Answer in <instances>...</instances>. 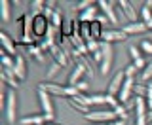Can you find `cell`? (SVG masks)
<instances>
[{"instance_id":"cell-8","label":"cell","mask_w":152,"mask_h":125,"mask_svg":"<svg viewBox=\"0 0 152 125\" xmlns=\"http://www.w3.org/2000/svg\"><path fill=\"white\" fill-rule=\"evenodd\" d=\"M50 21L46 19L44 13H40V15H32V36L34 38H44L48 34V31H50Z\"/></svg>"},{"instance_id":"cell-22","label":"cell","mask_w":152,"mask_h":125,"mask_svg":"<svg viewBox=\"0 0 152 125\" xmlns=\"http://www.w3.org/2000/svg\"><path fill=\"white\" fill-rule=\"evenodd\" d=\"M27 53L31 55V57H34V59L38 61V62H44L46 61V57H44V51H42V47L40 46H28L27 47Z\"/></svg>"},{"instance_id":"cell-7","label":"cell","mask_w":152,"mask_h":125,"mask_svg":"<svg viewBox=\"0 0 152 125\" xmlns=\"http://www.w3.org/2000/svg\"><path fill=\"white\" fill-rule=\"evenodd\" d=\"M133 110H135V125H148L146 116H148V106H146V99L145 97H135L133 99Z\"/></svg>"},{"instance_id":"cell-24","label":"cell","mask_w":152,"mask_h":125,"mask_svg":"<svg viewBox=\"0 0 152 125\" xmlns=\"http://www.w3.org/2000/svg\"><path fill=\"white\" fill-rule=\"evenodd\" d=\"M0 17L4 23L10 21V2L8 0H0Z\"/></svg>"},{"instance_id":"cell-35","label":"cell","mask_w":152,"mask_h":125,"mask_svg":"<svg viewBox=\"0 0 152 125\" xmlns=\"http://www.w3.org/2000/svg\"><path fill=\"white\" fill-rule=\"evenodd\" d=\"M93 4H97V2H91V0H82V2H78V4H76V9H80V12H84V9L91 8Z\"/></svg>"},{"instance_id":"cell-10","label":"cell","mask_w":152,"mask_h":125,"mask_svg":"<svg viewBox=\"0 0 152 125\" xmlns=\"http://www.w3.org/2000/svg\"><path fill=\"white\" fill-rule=\"evenodd\" d=\"M116 8L129 23H137V9H135V6H133L131 2H127V0H120V2H116Z\"/></svg>"},{"instance_id":"cell-11","label":"cell","mask_w":152,"mask_h":125,"mask_svg":"<svg viewBox=\"0 0 152 125\" xmlns=\"http://www.w3.org/2000/svg\"><path fill=\"white\" fill-rule=\"evenodd\" d=\"M135 93V80L133 78H126V81H124L120 93H118V100H120V104H127L131 99V95Z\"/></svg>"},{"instance_id":"cell-25","label":"cell","mask_w":152,"mask_h":125,"mask_svg":"<svg viewBox=\"0 0 152 125\" xmlns=\"http://www.w3.org/2000/svg\"><path fill=\"white\" fill-rule=\"evenodd\" d=\"M2 66L8 70H13V66H15V57L8 55L6 51H2Z\"/></svg>"},{"instance_id":"cell-37","label":"cell","mask_w":152,"mask_h":125,"mask_svg":"<svg viewBox=\"0 0 152 125\" xmlns=\"http://www.w3.org/2000/svg\"><path fill=\"white\" fill-rule=\"evenodd\" d=\"M131 62L135 65V68H137V70H141V72L145 70V66H146V65H148V61H146L145 57H141V59H137V61H131Z\"/></svg>"},{"instance_id":"cell-41","label":"cell","mask_w":152,"mask_h":125,"mask_svg":"<svg viewBox=\"0 0 152 125\" xmlns=\"http://www.w3.org/2000/svg\"><path fill=\"white\" fill-rule=\"evenodd\" d=\"M46 125H59V123H53V121H51V123H46Z\"/></svg>"},{"instance_id":"cell-39","label":"cell","mask_w":152,"mask_h":125,"mask_svg":"<svg viewBox=\"0 0 152 125\" xmlns=\"http://www.w3.org/2000/svg\"><path fill=\"white\" fill-rule=\"evenodd\" d=\"M126 121H127V119H116L114 125H126Z\"/></svg>"},{"instance_id":"cell-13","label":"cell","mask_w":152,"mask_h":125,"mask_svg":"<svg viewBox=\"0 0 152 125\" xmlns=\"http://www.w3.org/2000/svg\"><path fill=\"white\" fill-rule=\"evenodd\" d=\"M103 42H107V44H114V42H124L127 40V34L122 31V28H107V31L103 32Z\"/></svg>"},{"instance_id":"cell-3","label":"cell","mask_w":152,"mask_h":125,"mask_svg":"<svg viewBox=\"0 0 152 125\" xmlns=\"http://www.w3.org/2000/svg\"><path fill=\"white\" fill-rule=\"evenodd\" d=\"M36 95H38V102H40V108H42V114H44L46 121L51 123L55 118V106H53V100H51V95L40 87L36 89Z\"/></svg>"},{"instance_id":"cell-29","label":"cell","mask_w":152,"mask_h":125,"mask_svg":"<svg viewBox=\"0 0 152 125\" xmlns=\"http://www.w3.org/2000/svg\"><path fill=\"white\" fill-rule=\"evenodd\" d=\"M141 80L142 81H150L152 80V59L148 61V65L145 66V70L141 72Z\"/></svg>"},{"instance_id":"cell-14","label":"cell","mask_w":152,"mask_h":125,"mask_svg":"<svg viewBox=\"0 0 152 125\" xmlns=\"http://www.w3.org/2000/svg\"><path fill=\"white\" fill-rule=\"evenodd\" d=\"M124 81H126V74H124V70L116 72V74H114V78L110 80V84H108L107 93H108V95H112V97H118V93H120Z\"/></svg>"},{"instance_id":"cell-26","label":"cell","mask_w":152,"mask_h":125,"mask_svg":"<svg viewBox=\"0 0 152 125\" xmlns=\"http://www.w3.org/2000/svg\"><path fill=\"white\" fill-rule=\"evenodd\" d=\"M86 46H88V53H97L99 49H101V42L95 40V38H89V40H86Z\"/></svg>"},{"instance_id":"cell-1","label":"cell","mask_w":152,"mask_h":125,"mask_svg":"<svg viewBox=\"0 0 152 125\" xmlns=\"http://www.w3.org/2000/svg\"><path fill=\"white\" fill-rule=\"evenodd\" d=\"M40 89L48 91L51 97H65V99H74L78 93V89L72 87V85H61V84H53V81H42L38 85Z\"/></svg>"},{"instance_id":"cell-12","label":"cell","mask_w":152,"mask_h":125,"mask_svg":"<svg viewBox=\"0 0 152 125\" xmlns=\"http://www.w3.org/2000/svg\"><path fill=\"white\" fill-rule=\"evenodd\" d=\"M99 15H101V9H99L97 4H93L91 8L84 9V12H80L78 15V21L80 23H86V25H91V23H95L99 19Z\"/></svg>"},{"instance_id":"cell-5","label":"cell","mask_w":152,"mask_h":125,"mask_svg":"<svg viewBox=\"0 0 152 125\" xmlns=\"http://www.w3.org/2000/svg\"><path fill=\"white\" fill-rule=\"evenodd\" d=\"M101 51H103V61L99 65V70H101L103 76H107L112 68V62H114V46L107 44V42H101Z\"/></svg>"},{"instance_id":"cell-9","label":"cell","mask_w":152,"mask_h":125,"mask_svg":"<svg viewBox=\"0 0 152 125\" xmlns=\"http://www.w3.org/2000/svg\"><path fill=\"white\" fill-rule=\"evenodd\" d=\"M97 6H99V9H101L103 15L108 19V23H110V25H118V13H116L118 9H114V8H116V2H108V0H99Z\"/></svg>"},{"instance_id":"cell-38","label":"cell","mask_w":152,"mask_h":125,"mask_svg":"<svg viewBox=\"0 0 152 125\" xmlns=\"http://www.w3.org/2000/svg\"><path fill=\"white\" fill-rule=\"evenodd\" d=\"M97 23H101V25L104 27V25H107V23H108V19H107V17H104L103 13H101V15H99V19H97Z\"/></svg>"},{"instance_id":"cell-27","label":"cell","mask_w":152,"mask_h":125,"mask_svg":"<svg viewBox=\"0 0 152 125\" xmlns=\"http://www.w3.org/2000/svg\"><path fill=\"white\" fill-rule=\"evenodd\" d=\"M139 49H141L145 55H152V40H150V38H145V40H141Z\"/></svg>"},{"instance_id":"cell-15","label":"cell","mask_w":152,"mask_h":125,"mask_svg":"<svg viewBox=\"0 0 152 125\" xmlns=\"http://www.w3.org/2000/svg\"><path fill=\"white\" fill-rule=\"evenodd\" d=\"M13 74L19 81H23L27 78V61L23 55H17L15 57V66H13Z\"/></svg>"},{"instance_id":"cell-20","label":"cell","mask_w":152,"mask_h":125,"mask_svg":"<svg viewBox=\"0 0 152 125\" xmlns=\"http://www.w3.org/2000/svg\"><path fill=\"white\" fill-rule=\"evenodd\" d=\"M139 15H141V21H142V23H145V25L152 31V8L145 4V6L139 9Z\"/></svg>"},{"instance_id":"cell-6","label":"cell","mask_w":152,"mask_h":125,"mask_svg":"<svg viewBox=\"0 0 152 125\" xmlns=\"http://www.w3.org/2000/svg\"><path fill=\"white\" fill-rule=\"evenodd\" d=\"M84 74H88V76H91V78H93L91 66H89L86 61H78V62L74 65L72 72H70V76H69V85H72V87H74L78 81H82V76H84Z\"/></svg>"},{"instance_id":"cell-16","label":"cell","mask_w":152,"mask_h":125,"mask_svg":"<svg viewBox=\"0 0 152 125\" xmlns=\"http://www.w3.org/2000/svg\"><path fill=\"white\" fill-rule=\"evenodd\" d=\"M0 44H2V47H4V51H6L8 55H12V57H17V53H15V42L12 40V36L8 34V32H0Z\"/></svg>"},{"instance_id":"cell-28","label":"cell","mask_w":152,"mask_h":125,"mask_svg":"<svg viewBox=\"0 0 152 125\" xmlns=\"http://www.w3.org/2000/svg\"><path fill=\"white\" fill-rule=\"evenodd\" d=\"M46 4L42 2V0H34V2H31V9H32V15H40L42 12H44Z\"/></svg>"},{"instance_id":"cell-33","label":"cell","mask_w":152,"mask_h":125,"mask_svg":"<svg viewBox=\"0 0 152 125\" xmlns=\"http://www.w3.org/2000/svg\"><path fill=\"white\" fill-rule=\"evenodd\" d=\"M76 89H78V93H82V95H88V89H89V84L86 80H82V81H78V84L74 85Z\"/></svg>"},{"instance_id":"cell-18","label":"cell","mask_w":152,"mask_h":125,"mask_svg":"<svg viewBox=\"0 0 152 125\" xmlns=\"http://www.w3.org/2000/svg\"><path fill=\"white\" fill-rule=\"evenodd\" d=\"M19 123L21 125H46V118H44V114H28V116L25 118H21L19 119Z\"/></svg>"},{"instance_id":"cell-30","label":"cell","mask_w":152,"mask_h":125,"mask_svg":"<svg viewBox=\"0 0 152 125\" xmlns=\"http://www.w3.org/2000/svg\"><path fill=\"white\" fill-rule=\"evenodd\" d=\"M114 112H116L118 119H127V116H129V112H127V106L126 104H120V106L114 108Z\"/></svg>"},{"instance_id":"cell-40","label":"cell","mask_w":152,"mask_h":125,"mask_svg":"<svg viewBox=\"0 0 152 125\" xmlns=\"http://www.w3.org/2000/svg\"><path fill=\"white\" fill-rule=\"evenodd\" d=\"M91 125H114V123H91Z\"/></svg>"},{"instance_id":"cell-21","label":"cell","mask_w":152,"mask_h":125,"mask_svg":"<svg viewBox=\"0 0 152 125\" xmlns=\"http://www.w3.org/2000/svg\"><path fill=\"white\" fill-rule=\"evenodd\" d=\"M50 27L55 28V31H61V28H63V15H61V9H55L53 15L50 17Z\"/></svg>"},{"instance_id":"cell-31","label":"cell","mask_w":152,"mask_h":125,"mask_svg":"<svg viewBox=\"0 0 152 125\" xmlns=\"http://www.w3.org/2000/svg\"><path fill=\"white\" fill-rule=\"evenodd\" d=\"M137 72H139V70L135 68V65H133V62H131V65H127L126 68H124V74H126V78H133V80H135V74H137Z\"/></svg>"},{"instance_id":"cell-32","label":"cell","mask_w":152,"mask_h":125,"mask_svg":"<svg viewBox=\"0 0 152 125\" xmlns=\"http://www.w3.org/2000/svg\"><path fill=\"white\" fill-rule=\"evenodd\" d=\"M145 99H146V106H148V110H152V81H150V84H146V95H145Z\"/></svg>"},{"instance_id":"cell-19","label":"cell","mask_w":152,"mask_h":125,"mask_svg":"<svg viewBox=\"0 0 152 125\" xmlns=\"http://www.w3.org/2000/svg\"><path fill=\"white\" fill-rule=\"evenodd\" d=\"M0 80H2L4 85H10V87H17L19 85V80L15 78L13 70H8V68H2V72H0Z\"/></svg>"},{"instance_id":"cell-17","label":"cell","mask_w":152,"mask_h":125,"mask_svg":"<svg viewBox=\"0 0 152 125\" xmlns=\"http://www.w3.org/2000/svg\"><path fill=\"white\" fill-rule=\"evenodd\" d=\"M122 31L126 32L127 36H131V34H142V32H146V31H148V27H146L142 21H137V23H127V25H122Z\"/></svg>"},{"instance_id":"cell-34","label":"cell","mask_w":152,"mask_h":125,"mask_svg":"<svg viewBox=\"0 0 152 125\" xmlns=\"http://www.w3.org/2000/svg\"><path fill=\"white\" fill-rule=\"evenodd\" d=\"M129 55H131V61H137V59L142 57V51L139 47H135V46H129Z\"/></svg>"},{"instance_id":"cell-36","label":"cell","mask_w":152,"mask_h":125,"mask_svg":"<svg viewBox=\"0 0 152 125\" xmlns=\"http://www.w3.org/2000/svg\"><path fill=\"white\" fill-rule=\"evenodd\" d=\"M59 70H61V65H57V62H53V65L50 66V70H48L46 78H53L55 74H59Z\"/></svg>"},{"instance_id":"cell-4","label":"cell","mask_w":152,"mask_h":125,"mask_svg":"<svg viewBox=\"0 0 152 125\" xmlns=\"http://www.w3.org/2000/svg\"><path fill=\"white\" fill-rule=\"evenodd\" d=\"M2 112H4V116H6V121L8 123H15V119H17V95H15V91H13V89L6 91Z\"/></svg>"},{"instance_id":"cell-2","label":"cell","mask_w":152,"mask_h":125,"mask_svg":"<svg viewBox=\"0 0 152 125\" xmlns=\"http://www.w3.org/2000/svg\"><path fill=\"white\" fill-rule=\"evenodd\" d=\"M84 118L89 119L91 123H114L118 119L116 112H114L112 108H93V110H89Z\"/></svg>"},{"instance_id":"cell-23","label":"cell","mask_w":152,"mask_h":125,"mask_svg":"<svg viewBox=\"0 0 152 125\" xmlns=\"http://www.w3.org/2000/svg\"><path fill=\"white\" fill-rule=\"evenodd\" d=\"M89 31H91V38H95V40H101L103 38V32H104V28H103V25L101 23H91L89 25Z\"/></svg>"},{"instance_id":"cell-42","label":"cell","mask_w":152,"mask_h":125,"mask_svg":"<svg viewBox=\"0 0 152 125\" xmlns=\"http://www.w3.org/2000/svg\"><path fill=\"white\" fill-rule=\"evenodd\" d=\"M2 125H6V123H2Z\"/></svg>"}]
</instances>
